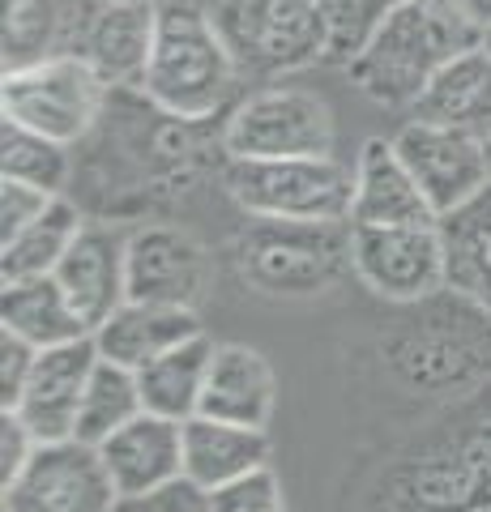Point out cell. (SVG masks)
<instances>
[{"instance_id": "obj_1", "label": "cell", "mask_w": 491, "mask_h": 512, "mask_svg": "<svg viewBox=\"0 0 491 512\" xmlns=\"http://www.w3.org/2000/svg\"><path fill=\"white\" fill-rule=\"evenodd\" d=\"M474 43H483V30L457 0H402L346 69L372 103L415 107L432 77Z\"/></svg>"}, {"instance_id": "obj_2", "label": "cell", "mask_w": 491, "mask_h": 512, "mask_svg": "<svg viewBox=\"0 0 491 512\" xmlns=\"http://www.w3.org/2000/svg\"><path fill=\"white\" fill-rule=\"evenodd\" d=\"M240 82L223 30L205 0H158V35L141 94L180 124H201L227 107Z\"/></svg>"}, {"instance_id": "obj_3", "label": "cell", "mask_w": 491, "mask_h": 512, "mask_svg": "<svg viewBox=\"0 0 491 512\" xmlns=\"http://www.w3.org/2000/svg\"><path fill=\"white\" fill-rule=\"evenodd\" d=\"M227 192L252 218L351 222L355 171L325 158H227Z\"/></svg>"}, {"instance_id": "obj_4", "label": "cell", "mask_w": 491, "mask_h": 512, "mask_svg": "<svg viewBox=\"0 0 491 512\" xmlns=\"http://www.w3.org/2000/svg\"><path fill=\"white\" fill-rule=\"evenodd\" d=\"M240 269L265 295H321L351 269V222L257 218L240 239Z\"/></svg>"}, {"instance_id": "obj_5", "label": "cell", "mask_w": 491, "mask_h": 512, "mask_svg": "<svg viewBox=\"0 0 491 512\" xmlns=\"http://www.w3.org/2000/svg\"><path fill=\"white\" fill-rule=\"evenodd\" d=\"M214 22L240 73L252 77H282L329 60V22L316 0H214Z\"/></svg>"}, {"instance_id": "obj_6", "label": "cell", "mask_w": 491, "mask_h": 512, "mask_svg": "<svg viewBox=\"0 0 491 512\" xmlns=\"http://www.w3.org/2000/svg\"><path fill=\"white\" fill-rule=\"evenodd\" d=\"M107 90L112 86L103 82L94 64H86L73 52H56L39 64H30V69L5 73V82H0V111H5V120H18L26 128H35V133H47L73 146L103 116Z\"/></svg>"}, {"instance_id": "obj_7", "label": "cell", "mask_w": 491, "mask_h": 512, "mask_svg": "<svg viewBox=\"0 0 491 512\" xmlns=\"http://www.w3.org/2000/svg\"><path fill=\"white\" fill-rule=\"evenodd\" d=\"M338 146L334 111L316 90L265 86L235 103L223 128L227 158H325Z\"/></svg>"}, {"instance_id": "obj_8", "label": "cell", "mask_w": 491, "mask_h": 512, "mask_svg": "<svg viewBox=\"0 0 491 512\" xmlns=\"http://www.w3.org/2000/svg\"><path fill=\"white\" fill-rule=\"evenodd\" d=\"M5 491V512H116L120 491L99 448L86 440L39 444Z\"/></svg>"}, {"instance_id": "obj_9", "label": "cell", "mask_w": 491, "mask_h": 512, "mask_svg": "<svg viewBox=\"0 0 491 512\" xmlns=\"http://www.w3.org/2000/svg\"><path fill=\"white\" fill-rule=\"evenodd\" d=\"M351 269L368 291L393 303H415L449 286V252L436 227H355L351 222Z\"/></svg>"}, {"instance_id": "obj_10", "label": "cell", "mask_w": 491, "mask_h": 512, "mask_svg": "<svg viewBox=\"0 0 491 512\" xmlns=\"http://www.w3.org/2000/svg\"><path fill=\"white\" fill-rule=\"evenodd\" d=\"M158 35V0H73L65 52L99 69L107 86H141Z\"/></svg>"}, {"instance_id": "obj_11", "label": "cell", "mask_w": 491, "mask_h": 512, "mask_svg": "<svg viewBox=\"0 0 491 512\" xmlns=\"http://www.w3.org/2000/svg\"><path fill=\"white\" fill-rule=\"evenodd\" d=\"M393 150L402 154L406 171L415 175V184L423 188L436 218H449L453 210H462L466 201H474L491 184L487 146L470 133H457V128L410 120L393 137Z\"/></svg>"}, {"instance_id": "obj_12", "label": "cell", "mask_w": 491, "mask_h": 512, "mask_svg": "<svg viewBox=\"0 0 491 512\" xmlns=\"http://www.w3.org/2000/svg\"><path fill=\"white\" fill-rule=\"evenodd\" d=\"M94 367H99L94 333L82 342L39 350L35 372H30L26 389H22V402L13 406V414L35 431L39 444L77 436V414H82V397H86V384L94 376Z\"/></svg>"}, {"instance_id": "obj_13", "label": "cell", "mask_w": 491, "mask_h": 512, "mask_svg": "<svg viewBox=\"0 0 491 512\" xmlns=\"http://www.w3.org/2000/svg\"><path fill=\"white\" fill-rule=\"evenodd\" d=\"M56 282L65 286L73 308L82 312L94 333L107 316L129 303V231L107 227V222H86L69 252L60 256Z\"/></svg>"}, {"instance_id": "obj_14", "label": "cell", "mask_w": 491, "mask_h": 512, "mask_svg": "<svg viewBox=\"0 0 491 512\" xmlns=\"http://www.w3.org/2000/svg\"><path fill=\"white\" fill-rule=\"evenodd\" d=\"M205 248L180 227H141L129 235V299L197 308L205 291Z\"/></svg>"}, {"instance_id": "obj_15", "label": "cell", "mask_w": 491, "mask_h": 512, "mask_svg": "<svg viewBox=\"0 0 491 512\" xmlns=\"http://www.w3.org/2000/svg\"><path fill=\"white\" fill-rule=\"evenodd\" d=\"M99 457L120 495H146L184 478V423L141 410L99 444Z\"/></svg>"}, {"instance_id": "obj_16", "label": "cell", "mask_w": 491, "mask_h": 512, "mask_svg": "<svg viewBox=\"0 0 491 512\" xmlns=\"http://www.w3.org/2000/svg\"><path fill=\"white\" fill-rule=\"evenodd\" d=\"M351 222L355 227H436L440 222L393 141H363L355 163Z\"/></svg>"}, {"instance_id": "obj_17", "label": "cell", "mask_w": 491, "mask_h": 512, "mask_svg": "<svg viewBox=\"0 0 491 512\" xmlns=\"http://www.w3.org/2000/svg\"><path fill=\"white\" fill-rule=\"evenodd\" d=\"M197 333H205L197 308H167V303L129 299L120 312H112L94 329V346H99L103 359L129 367V372H141L146 363L163 359L167 350L184 346Z\"/></svg>"}, {"instance_id": "obj_18", "label": "cell", "mask_w": 491, "mask_h": 512, "mask_svg": "<svg viewBox=\"0 0 491 512\" xmlns=\"http://www.w3.org/2000/svg\"><path fill=\"white\" fill-rule=\"evenodd\" d=\"M274 367L265 363L261 350L252 346H218L205 372V389H201V406L197 414L223 423H240V427H269L274 414Z\"/></svg>"}, {"instance_id": "obj_19", "label": "cell", "mask_w": 491, "mask_h": 512, "mask_svg": "<svg viewBox=\"0 0 491 512\" xmlns=\"http://www.w3.org/2000/svg\"><path fill=\"white\" fill-rule=\"evenodd\" d=\"M415 120H432L457 128L487 141L491 137V52L487 43L466 47L462 56H453L445 69L432 77V86L419 94V103L410 107Z\"/></svg>"}, {"instance_id": "obj_20", "label": "cell", "mask_w": 491, "mask_h": 512, "mask_svg": "<svg viewBox=\"0 0 491 512\" xmlns=\"http://www.w3.org/2000/svg\"><path fill=\"white\" fill-rule=\"evenodd\" d=\"M261 466H269L265 427L223 423L210 414H193L184 423V478H193L197 487L214 491Z\"/></svg>"}, {"instance_id": "obj_21", "label": "cell", "mask_w": 491, "mask_h": 512, "mask_svg": "<svg viewBox=\"0 0 491 512\" xmlns=\"http://www.w3.org/2000/svg\"><path fill=\"white\" fill-rule=\"evenodd\" d=\"M0 320H5L9 333H18V338H26L30 346H39V350L90 338V325L82 320V312L73 308V299L65 295V286L56 282V274L5 282Z\"/></svg>"}, {"instance_id": "obj_22", "label": "cell", "mask_w": 491, "mask_h": 512, "mask_svg": "<svg viewBox=\"0 0 491 512\" xmlns=\"http://www.w3.org/2000/svg\"><path fill=\"white\" fill-rule=\"evenodd\" d=\"M440 235L449 252V291L491 320V184L462 210L440 218Z\"/></svg>"}, {"instance_id": "obj_23", "label": "cell", "mask_w": 491, "mask_h": 512, "mask_svg": "<svg viewBox=\"0 0 491 512\" xmlns=\"http://www.w3.org/2000/svg\"><path fill=\"white\" fill-rule=\"evenodd\" d=\"M218 342H210V333H197L184 346L167 350L163 359L146 363L137 372L141 384V402L150 414H163V419L188 423L201 406V389H205V372H210Z\"/></svg>"}, {"instance_id": "obj_24", "label": "cell", "mask_w": 491, "mask_h": 512, "mask_svg": "<svg viewBox=\"0 0 491 512\" xmlns=\"http://www.w3.org/2000/svg\"><path fill=\"white\" fill-rule=\"evenodd\" d=\"M73 0H0V60L5 73L65 52Z\"/></svg>"}, {"instance_id": "obj_25", "label": "cell", "mask_w": 491, "mask_h": 512, "mask_svg": "<svg viewBox=\"0 0 491 512\" xmlns=\"http://www.w3.org/2000/svg\"><path fill=\"white\" fill-rule=\"evenodd\" d=\"M86 222L77 214V205H69L65 197H56L47 205V214L35 218L30 227L0 244V278L5 282H22V278H43V274H56L60 256L69 252V244L77 239Z\"/></svg>"}, {"instance_id": "obj_26", "label": "cell", "mask_w": 491, "mask_h": 512, "mask_svg": "<svg viewBox=\"0 0 491 512\" xmlns=\"http://www.w3.org/2000/svg\"><path fill=\"white\" fill-rule=\"evenodd\" d=\"M141 410H146V402H141L137 372H129V367H120V363L99 355V367H94V376L86 384V397H82V414H77V440L99 448L112 431L133 423Z\"/></svg>"}, {"instance_id": "obj_27", "label": "cell", "mask_w": 491, "mask_h": 512, "mask_svg": "<svg viewBox=\"0 0 491 512\" xmlns=\"http://www.w3.org/2000/svg\"><path fill=\"white\" fill-rule=\"evenodd\" d=\"M69 146L47 133H35L18 120H5L0 128V180H18L30 188L56 192L69 180Z\"/></svg>"}, {"instance_id": "obj_28", "label": "cell", "mask_w": 491, "mask_h": 512, "mask_svg": "<svg viewBox=\"0 0 491 512\" xmlns=\"http://www.w3.org/2000/svg\"><path fill=\"white\" fill-rule=\"evenodd\" d=\"M329 22V60L351 64L363 43L372 39V30L389 18L402 0H316Z\"/></svg>"}, {"instance_id": "obj_29", "label": "cell", "mask_w": 491, "mask_h": 512, "mask_svg": "<svg viewBox=\"0 0 491 512\" xmlns=\"http://www.w3.org/2000/svg\"><path fill=\"white\" fill-rule=\"evenodd\" d=\"M210 512H287L282 508V483L278 474L261 466L235 483H223L210 491Z\"/></svg>"}, {"instance_id": "obj_30", "label": "cell", "mask_w": 491, "mask_h": 512, "mask_svg": "<svg viewBox=\"0 0 491 512\" xmlns=\"http://www.w3.org/2000/svg\"><path fill=\"white\" fill-rule=\"evenodd\" d=\"M52 201H56V192L30 188V184H18V180H0V244L18 239L30 222L47 214Z\"/></svg>"}, {"instance_id": "obj_31", "label": "cell", "mask_w": 491, "mask_h": 512, "mask_svg": "<svg viewBox=\"0 0 491 512\" xmlns=\"http://www.w3.org/2000/svg\"><path fill=\"white\" fill-rule=\"evenodd\" d=\"M116 512H210V491L197 487L193 478H176L146 495H120Z\"/></svg>"}, {"instance_id": "obj_32", "label": "cell", "mask_w": 491, "mask_h": 512, "mask_svg": "<svg viewBox=\"0 0 491 512\" xmlns=\"http://www.w3.org/2000/svg\"><path fill=\"white\" fill-rule=\"evenodd\" d=\"M35 359H39V346H30L18 333H0V410H13L22 402V389L30 372H35Z\"/></svg>"}, {"instance_id": "obj_33", "label": "cell", "mask_w": 491, "mask_h": 512, "mask_svg": "<svg viewBox=\"0 0 491 512\" xmlns=\"http://www.w3.org/2000/svg\"><path fill=\"white\" fill-rule=\"evenodd\" d=\"M35 431H30L13 410H0V487H9L13 478L26 470V461L35 457Z\"/></svg>"}, {"instance_id": "obj_34", "label": "cell", "mask_w": 491, "mask_h": 512, "mask_svg": "<svg viewBox=\"0 0 491 512\" xmlns=\"http://www.w3.org/2000/svg\"><path fill=\"white\" fill-rule=\"evenodd\" d=\"M457 5H462L466 18L487 35V30H491V0H457Z\"/></svg>"}, {"instance_id": "obj_35", "label": "cell", "mask_w": 491, "mask_h": 512, "mask_svg": "<svg viewBox=\"0 0 491 512\" xmlns=\"http://www.w3.org/2000/svg\"><path fill=\"white\" fill-rule=\"evenodd\" d=\"M483 146H487V167H491V137H487V141H483Z\"/></svg>"}, {"instance_id": "obj_36", "label": "cell", "mask_w": 491, "mask_h": 512, "mask_svg": "<svg viewBox=\"0 0 491 512\" xmlns=\"http://www.w3.org/2000/svg\"><path fill=\"white\" fill-rule=\"evenodd\" d=\"M483 43H487V52H491V30H487V35H483Z\"/></svg>"}]
</instances>
